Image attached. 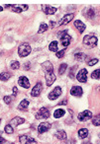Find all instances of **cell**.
<instances>
[{
	"instance_id": "1",
	"label": "cell",
	"mask_w": 100,
	"mask_h": 144,
	"mask_svg": "<svg viewBox=\"0 0 100 144\" xmlns=\"http://www.w3.org/2000/svg\"><path fill=\"white\" fill-rule=\"evenodd\" d=\"M31 51H32V49H31L30 44L27 43H23L18 47V53H19V56H21V57L28 56L31 53Z\"/></svg>"
},
{
	"instance_id": "2",
	"label": "cell",
	"mask_w": 100,
	"mask_h": 144,
	"mask_svg": "<svg viewBox=\"0 0 100 144\" xmlns=\"http://www.w3.org/2000/svg\"><path fill=\"white\" fill-rule=\"evenodd\" d=\"M83 44L85 45H87L88 47L93 49L98 44V39L93 35H86L83 38Z\"/></svg>"
},
{
	"instance_id": "3",
	"label": "cell",
	"mask_w": 100,
	"mask_h": 144,
	"mask_svg": "<svg viewBox=\"0 0 100 144\" xmlns=\"http://www.w3.org/2000/svg\"><path fill=\"white\" fill-rule=\"evenodd\" d=\"M50 116V111L47 108H41L39 111L36 114V118L37 119H46Z\"/></svg>"
},
{
	"instance_id": "4",
	"label": "cell",
	"mask_w": 100,
	"mask_h": 144,
	"mask_svg": "<svg viewBox=\"0 0 100 144\" xmlns=\"http://www.w3.org/2000/svg\"><path fill=\"white\" fill-rule=\"evenodd\" d=\"M76 79L80 83H85L87 81V70L85 68H82L81 70H79L76 75Z\"/></svg>"
},
{
	"instance_id": "5",
	"label": "cell",
	"mask_w": 100,
	"mask_h": 144,
	"mask_svg": "<svg viewBox=\"0 0 100 144\" xmlns=\"http://www.w3.org/2000/svg\"><path fill=\"white\" fill-rule=\"evenodd\" d=\"M45 78H46V83H47V86L50 87L51 85H53V83L56 81V75L54 74V71L53 72H46L45 74Z\"/></svg>"
},
{
	"instance_id": "6",
	"label": "cell",
	"mask_w": 100,
	"mask_h": 144,
	"mask_svg": "<svg viewBox=\"0 0 100 144\" xmlns=\"http://www.w3.org/2000/svg\"><path fill=\"white\" fill-rule=\"evenodd\" d=\"M91 117H92V113L90 111H84L82 113H79L77 116L78 121H80V122H86L90 119Z\"/></svg>"
},
{
	"instance_id": "7",
	"label": "cell",
	"mask_w": 100,
	"mask_h": 144,
	"mask_svg": "<svg viewBox=\"0 0 100 144\" xmlns=\"http://www.w3.org/2000/svg\"><path fill=\"white\" fill-rule=\"evenodd\" d=\"M28 5L26 4H23V5H17V4H13V5H10V10L15 13H21L23 11H26L28 10Z\"/></svg>"
},
{
	"instance_id": "8",
	"label": "cell",
	"mask_w": 100,
	"mask_h": 144,
	"mask_svg": "<svg viewBox=\"0 0 100 144\" xmlns=\"http://www.w3.org/2000/svg\"><path fill=\"white\" fill-rule=\"evenodd\" d=\"M61 95V88L58 86V87H56V88L54 89L50 94H49V99H50V100H56V99H58Z\"/></svg>"
},
{
	"instance_id": "9",
	"label": "cell",
	"mask_w": 100,
	"mask_h": 144,
	"mask_svg": "<svg viewBox=\"0 0 100 144\" xmlns=\"http://www.w3.org/2000/svg\"><path fill=\"white\" fill-rule=\"evenodd\" d=\"M74 18V14L73 13H70V14H67L61 18V20L59 22V26H63V25H67L68 23L72 21V19Z\"/></svg>"
},
{
	"instance_id": "10",
	"label": "cell",
	"mask_w": 100,
	"mask_h": 144,
	"mask_svg": "<svg viewBox=\"0 0 100 144\" xmlns=\"http://www.w3.org/2000/svg\"><path fill=\"white\" fill-rule=\"evenodd\" d=\"M42 89H43V84L41 82H38L34 86V88L32 89V92H31L32 97H38L41 94V92H42Z\"/></svg>"
},
{
	"instance_id": "11",
	"label": "cell",
	"mask_w": 100,
	"mask_h": 144,
	"mask_svg": "<svg viewBox=\"0 0 100 144\" xmlns=\"http://www.w3.org/2000/svg\"><path fill=\"white\" fill-rule=\"evenodd\" d=\"M19 140H20L21 144H37L35 139H33L28 135H21Z\"/></svg>"
},
{
	"instance_id": "12",
	"label": "cell",
	"mask_w": 100,
	"mask_h": 144,
	"mask_svg": "<svg viewBox=\"0 0 100 144\" xmlns=\"http://www.w3.org/2000/svg\"><path fill=\"white\" fill-rule=\"evenodd\" d=\"M61 44H62L65 47H67V46L69 45V44H70V42H72V37H70L67 33L63 34L61 37Z\"/></svg>"
},
{
	"instance_id": "13",
	"label": "cell",
	"mask_w": 100,
	"mask_h": 144,
	"mask_svg": "<svg viewBox=\"0 0 100 144\" xmlns=\"http://www.w3.org/2000/svg\"><path fill=\"white\" fill-rule=\"evenodd\" d=\"M83 94V90L80 86H73L70 89V95L74 96V97H80Z\"/></svg>"
},
{
	"instance_id": "14",
	"label": "cell",
	"mask_w": 100,
	"mask_h": 144,
	"mask_svg": "<svg viewBox=\"0 0 100 144\" xmlns=\"http://www.w3.org/2000/svg\"><path fill=\"white\" fill-rule=\"evenodd\" d=\"M18 84H19L21 87H23V88H25V89L30 88V81H29L28 78L25 77V76L19 77V79H18Z\"/></svg>"
},
{
	"instance_id": "15",
	"label": "cell",
	"mask_w": 100,
	"mask_h": 144,
	"mask_svg": "<svg viewBox=\"0 0 100 144\" xmlns=\"http://www.w3.org/2000/svg\"><path fill=\"white\" fill-rule=\"evenodd\" d=\"M42 9H43V12L47 15H53L56 12V8L53 7V6H49V5H43L42 6Z\"/></svg>"
},
{
	"instance_id": "16",
	"label": "cell",
	"mask_w": 100,
	"mask_h": 144,
	"mask_svg": "<svg viewBox=\"0 0 100 144\" xmlns=\"http://www.w3.org/2000/svg\"><path fill=\"white\" fill-rule=\"evenodd\" d=\"M50 128H51L50 122H43V123H41L39 126H38V131H39V133H45V132H47Z\"/></svg>"
},
{
	"instance_id": "17",
	"label": "cell",
	"mask_w": 100,
	"mask_h": 144,
	"mask_svg": "<svg viewBox=\"0 0 100 144\" xmlns=\"http://www.w3.org/2000/svg\"><path fill=\"white\" fill-rule=\"evenodd\" d=\"M74 27L77 29V31L80 34L83 33L84 31H85V29H86V26H85V24L81 22L80 20H75V21H74Z\"/></svg>"
},
{
	"instance_id": "18",
	"label": "cell",
	"mask_w": 100,
	"mask_h": 144,
	"mask_svg": "<svg viewBox=\"0 0 100 144\" xmlns=\"http://www.w3.org/2000/svg\"><path fill=\"white\" fill-rule=\"evenodd\" d=\"M25 122V119L23 118V117H19V116H16V117H14L13 119L10 122V124H11L12 126L14 127V126H18L19 124H22Z\"/></svg>"
},
{
	"instance_id": "19",
	"label": "cell",
	"mask_w": 100,
	"mask_h": 144,
	"mask_svg": "<svg viewBox=\"0 0 100 144\" xmlns=\"http://www.w3.org/2000/svg\"><path fill=\"white\" fill-rule=\"evenodd\" d=\"M42 66L44 68L45 72H53L54 71V66H53V64H52V62L51 61H45L44 63L42 64Z\"/></svg>"
},
{
	"instance_id": "20",
	"label": "cell",
	"mask_w": 100,
	"mask_h": 144,
	"mask_svg": "<svg viewBox=\"0 0 100 144\" xmlns=\"http://www.w3.org/2000/svg\"><path fill=\"white\" fill-rule=\"evenodd\" d=\"M78 136L80 138H86L88 136V129L87 128H81L78 130Z\"/></svg>"
},
{
	"instance_id": "21",
	"label": "cell",
	"mask_w": 100,
	"mask_h": 144,
	"mask_svg": "<svg viewBox=\"0 0 100 144\" xmlns=\"http://www.w3.org/2000/svg\"><path fill=\"white\" fill-rule=\"evenodd\" d=\"M56 137L60 140H65L67 139V133L65 130H59L56 132Z\"/></svg>"
},
{
	"instance_id": "22",
	"label": "cell",
	"mask_w": 100,
	"mask_h": 144,
	"mask_svg": "<svg viewBox=\"0 0 100 144\" xmlns=\"http://www.w3.org/2000/svg\"><path fill=\"white\" fill-rule=\"evenodd\" d=\"M65 114H66V111H65V110H62V109H58V110H56L55 113H54V116H55L56 118H60V117L65 116Z\"/></svg>"
},
{
	"instance_id": "23",
	"label": "cell",
	"mask_w": 100,
	"mask_h": 144,
	"mask_svg": "<svg viewBox=\"0 0 100 144\" xmlns=\"http://www.w3.org/2000/svg\"><path fill=\"white\" fill-rule=\"evenodd\" d=\"M58 42L56 41H53L52 43L50 44V45H49V50H51V51H54V52H56L58 51Z\"/></svg>"
},
{
	"instance_id": "24",
	"label": "cell",
	"mask_w": 100,
	"mask_h": 144,
	"mask_svg": "<svg viewBox=\"0 0 100 144\" xmlns=\"http://www.w3.org/2000/svg\"><path fill=\"white\" fill-rule=\"evenodd\" d=\"M10 77H11V73H9V72L0 73V80L1 81H7Z\"/></svg>"
},
{
	"instance_id": "25",
	"label": "cell",
	"mask_w": 100,
	"mask_h": 144,
	"mask_svg": "<svg viewBox=\"0 0 100 144\" xmlns=\"http://www.w3.org/2000/svg\"><path fill=\"white\" fill-rule=\"evenodd\" d=\"M85 54L82 53V52H78V53H75L74 54V59H76L77 61H83L85 60Z\"/></svg>"
},
{
	"instance_id": "26",
	"label": "cell",
	"mask_w": 100,
	"mask_h": 144,
	"mask_svg": "<svg viewBox=\"0 0 100 144\" xmlns=\"http://www.w3.org/2000/svg\"><path fill=\"white\" fill-rule=\"evenodd\" d=\"M29 106V101L28 100H23L21 101L20 105H19V110H26Z\"/></svg>"
},
{
	"instance_id": "27",
	"label": "cell",
	"mask_w": 100,
	"mask_h": 144,
	"mask_svg": "<svg viewBox=\"0 0 100 144\" xmlns=\"http://www.w3.org/2000/svg\"><path fill=\"white\" fill-rule=\"evenodd\" d=\"M67 63H61L60 67H59V74L60 75H62L65 72L67 71Z\"/></svg>"
},
{
	"instance_id": "28",
	"label": "cell",
	"mask_w": 100,
	"mask_h": 144,
	"mask_svg": "<svg viewBox=\"0 0 100 144\" xmlns=\"http://www.w3.org/2000/svg\"><path fill=\"white\" fill-rule=\"evenodd\" d=\"M92 123L94 124L95 126L100 125V114H98L97 116H95L94 117L92 118Z\"/></svg>"
},
{
	"instance_id": "29",
	"label": "cell",
	"mask_w": 100,
	"mask_h": 144,
	"mask_svg": "<svg viewBox=\"0 0 100 144\" xmlns=\"http://www.w3.org/2000/svg\"><path fill=\"white\" fill-rule=\"evenodd\" d=\"M48 29H49V26H48L47 24L43 23V24H41V25H40V29H39V31H38V33L39 34L44 33V32H46Z\"/></svg>"
},
{
	"instance_id": "30",
	"label": "cell",
	"mask_w": 100,
	"mask_h": 144,
	"mask_svg": "<svg viewBox=\"0 0 100 144\" xmlns=\"http://www.w3.org/2000/svg\"><path fill=\"white\" fill-rule=\"evenodd\" d=\"M4 131H5L7 134H12V133L14 132V128L12 126L11 124H7L4 128Z\"/></svg>"
},
{
	"instance_id": "31",
	"label": "cell",
	"mask_w": 100,
	"mask_h": 144,
	"mask_svg": "<svg viewBox=\"0 0 100 144\" xmlns=\"http://www.w3.org/2000/svg\"><path fill=\"white\" fill-rule=\"evenodd\" d=\"M91 78H93V79H99L100 78V69H96V70H94V71L92 72Z\"/></svg>"
},
{
	"instance_id": "32",
	"label": "cell",
	"mask_w": 100,
	"mask_h": 144,
	"mask_svg": "<svg viewBox=\"0 0 100 144\" xmlns=\"http://www.w3.org/2000/svg\"><path fill=\"white\" fill-rule=\"evenodd\" d=\"M10 67H11V69H13V70L19 69V67H20V63H19L18 61H12L11 64H10Z\"/></svg>"
},
{
	"instance_id": "33",
	"label": "cell",
	"mask_w": 100,
	"mask_h": 144,
	"mask_svg": "<svg viewBox=\"0 0 100 144\" xmlns=\"http://www.w3.org/2000/svg\"><path fill=\"white\" fill-rule=\"evenodd\" d=\"M66 51H67L66 49H65V50H59V51H56V57H59V58H62V57H65V53H66Z\"/></svg>"
},
{
	"instance_id": "34",
	"label": "cell",
	"mask_w": 100,
	"mask_h": 144,
	"mask_svg": "<svg viewBox=\"0 0 100 144\" xmlns=\"http://www.w3.org/2000/svg\"><path fill=\"white\" fill-rule=\"evenodd\" d=\"M97 62H98V59H97V58H92V59H90V60L87 62V64H88L89 66H93V65H95Z\"/></svg>"
},
{
	"instance_id": "35",
	"label": "cell",
	"mask_w": 100,
	"mask_h": 144,
	"mask_svg": "<svg viewBox=\"0 0 100 144\" xmlns=\"http://www.w3.org/2000/svg\"><path fill=\"white\" fill-rule=\"evenodd\" d=\"M94 16H95L94 11H93L92 9H89V10H87V17H88V18H90V19H93Z\"/></svg>"
},
{
	"instance_id": "36",
	"label": "cell",
	"mask_w": 100,
	"mask_h": 144,
	"mask_svg": "<svg viewBox=\"0 0 100 144\" xmlns=\"http://www.w3.org/2000/svg\"><path fill=\"white\" fill-rule=\"evenodd\" d=\"M4 102H5L7 105H9L12 102V98L10 96H6V97H4Z\"/></svg>"
},
{
	"instance_id": "37",
	"label": "cell",
	"mask_w": 100,
	"mask_h": 144,
	"mask_svg": "<svg viewBox=\"0 0 100 144\" xmlns=\"http://www.w3.org/2000/svg\"><path fill=\"white\" fill-rule=\"evenodd\" d=\"M77 68V66L75 65V66L72 67V69H70V71H69V77L70 78H74V75H73V70H75Z\"/></svg>"
},
{
	"instance_id": "38",
	"label": "cell",
	"mask_w": 100,
	"mask_h": 144,
	"mask_svg": "<svg viewBox=\"0 0 100 144\" xmlns=\"http://www.w3.org/2000/svg\"><path fill=\"white\" fill-rule=\"evenodd\" d=\"M56 22H54V21H51L50 22V26H49V27H50V28H52V29H54L55 28V27H56Z\"/></svg>"
},
{
	"instance_id": "39",
	"label": "cell",
	"mask_w": 100,
	"mask_h": 144,
	"mask_svg": "<svg viewBox=\"0 0 100 144\" xmlns=\"http://www.w3.org/2000/svg\"><path fill=\"white\" fill-rule=\"evenodd\" d=\"M17 93H18V89H17V87H13V96L16 97Z\"/></svg>"
},
{
	"instance_id": "40",
	"label": "cell",
	"mask_w": 100,
	"mask_h": 144,
	"mask_svg": "<svg viewBox=\"0 0 100 144\" xmlns=\"http://www.w3.org/2000/svg\"><path fill=\"white\" fill-rule=\"evenodd\" d=\"M66 33H67V31H61V32H60V33H58V36H59V37H61L63 34H66Z\"/></svg>"
},
{
	"instance_id": "41",
	"label": "cell",
	"mask_w": 100,
	"mask_h": 144,
	"mask_svg": "<svg viewBox=\"0 0 100 144\" xmlns=\"http://www.w3.org/2000/svg\"><path fill=\"white\" fill-rule=\"evenodd\" d=\"M6 142V140L4 138H3V137H1V136H0V144H3V143H5Z\"/></svg>"
},
{
	"instance_id": "42",
	"label": "cell",
	"mask_w": 100,
	"mask_h": 144,
	"mask_svg": "<svg viewBox=\"0 0 100 144\" xmlns=\"http://www.w3.org/2000/svg\"><path fill=\"white\" fill-rule=\"evenodd\" d=\"M25 69H30V62L25 64Z\"/></svg>"
},
{
	"instance_id": "43",
	"label": "cell",
	"mask_w": 100,
	"mask_h": 144,
	"mask_svg": "<svg viewBox=\"0 0 100 144\" xmlns=\"http://www.w3.org/2000/svg\"><path fill=\"white\" fill-rule=\"evenodd\" d=\"M60 105H61V106H63V105H67V101L65 100V101H62V102H61V103H60Z\"/></svg>"
},
{
	"instance_id": "44",
	"label": "cell",
	"mask_w": 100,
	"mask_h": 144,
	"mask_svg": "<svg viewBox=\"0 0 100 144\" xmlns=\"http://www.w3.org/2000/svg\"><path fill=\"white\" fill-rule=\"evenodd\" d=\"M0 11H3V7H1V6H0Z\"/></svg>"
},
{
	"instance_id": "45",
	"label": "cell",
	"mask_w": 100,
	"mask_h": 144,
	"mask_svg": "<svg viewBox=\"0 0 100 144\" xmlns=\"http://www.w3.org/2000/svg\"><path fill=\"white\" fill-rule=\"evenodd\" d=\"M98 137H99V138H100V133H99V134H98Z\"/></svg>"
},
{
	"instance_id": "46",
	"label": "cell",
	"mask_w": 100,
	"mask_h": 144,
	"mask_svg": "<svg viewBox=\"0 0 100 144\" xmlns=\"http://www.w3.org/2000/svg\"><path fill=\"white\" fill-rule=\"evenodd\" d=\"M0 122H1V118H0Z\"/></svg>"
},
{
	"instance_id": "47",
	"label": "cell",
	"mask_w": 100,
	"mask_h": 144,
	"mask_svg": "<svg viewBox=\"0 0 100 144\" xmlns=\"http://www.w3.org/2000/svg\"><path fill=\"white\" fill-rule=\"evenodd\" d=\"M12 144H14V143H12Z\"/></svg>"
}]
</instances>
